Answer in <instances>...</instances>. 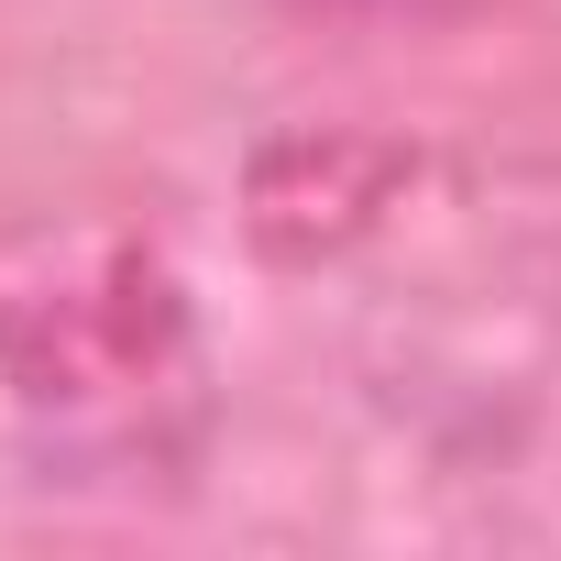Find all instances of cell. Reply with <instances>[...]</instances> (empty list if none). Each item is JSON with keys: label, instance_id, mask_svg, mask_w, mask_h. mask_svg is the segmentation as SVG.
I'll list each match as a JSON object with an SVG mask.
<instances>
[{"label": "cell", "instance_id": "cell-1", "mask_svg": "<svg viewBox=\"0 0 561 561\" xmlns=\"http://www.w3.org/2000/svg\"><path fill=\"white\" fill-rule=\"evenodd\" d=\"M187 364V298L133 231H34L0 253V386L34 408H111Z\"/></svg>", "mask_w": 561, "mask_h": 561}]
</instances>
